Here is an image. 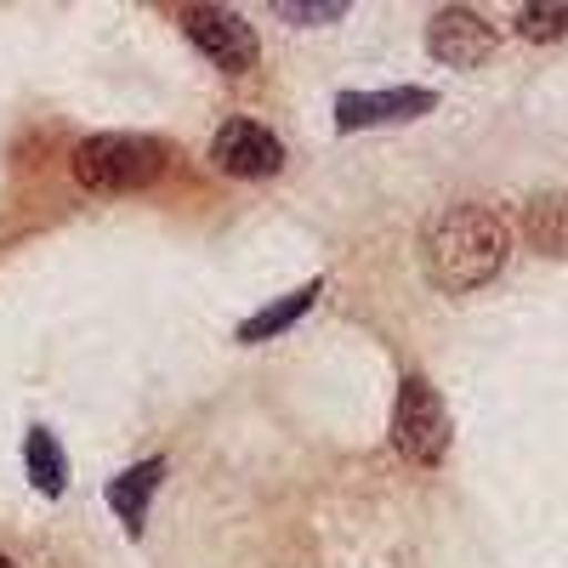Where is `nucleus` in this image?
I'll list each match as a JSON object with an SVG mask.
<instances>
[{
	"instance_id": "obj_14",
	"label": "nucleus",
	"mask_w": 568,
	"mask_h": 568,
	"mask_svg": "<svg viewBox=\"0 0 568 568\" xmlns=\"http://www.w3.org/2000/svg\"><path fill=\"white\" fill-rule=\"evenodd\" d=\"M0 568H18V562H12V557H7V551H0Z\"/></svg>"
},
{
	"instance_id": "obj_10",
	"label": "nucleus",
	"mask_w": 568,
	"mask_h": 568,
	"mask_svg": "<svg viewBox=\"0 0 568 568\" xmlns=\"http://www.w3.org/2000/svg\"><path fill=\"white\" fill-rule=\"evenodd\" d=\"M23 466H29V484H34L40 495H63V489H69V455H63V444L45 433V426H29Z\"/></svg>"
},
{
	"instance_id": "obj_9",
	"label": "nucleus",
	"mask_w": 568,
	"mask_h": 568,
	"mask_svg": "<svg viewBox=\"0 0 568 568\" xmlns=\"http://www.w3.org/2000/svg\"><path fill=\"white\" fill-rule=\"evenodd\" d=\"M524 240L546 256H568V194H535L524 205Z\"/></svg>"
},
{
	"instance_id": "obj_2",
	"label": "nucleus",
	"mask_w": 568,
	"mask_h": 568,
	"mask_svg": "<svg viewBox=\"0 0 568 568\" xmlns=\"http://www.w3.org/2000/svg\"><path fill=\"white\" fill-rule=\"evenodd\" d=\"M160 171H165V142H154V136L103 131L74 149V176L91 194H136V187L160 182Z\"/></svg>"
},
{
	"instance_id": "obj_8",
	"label": "nucleus",
	"mask_w": 568,
	"mask_h": 568,
	"mask_svg": "<svg viewBox=\"0 0 568 568\" xmlns=\"http://www.w3.org/2000/svg\"><path fill=\"white\" fill-rule=\"evenodd\" d=\"M160 478H165V455L142 460V466H131V471H120V478L109 484V506H114V517H120L131 535H142V517H149V500H154Z\"/></svg>"
},
{
	"instance_id": "obj_6",
	"label": "nucleus",
	"mask_w": 568,
	"mask_h": 568,
	"mask_svg": "<svg viewBox=\"0 0 568 568\" xmlns=\"http://www.w3.org/2000/svg\"><path fill=\"white\" fill-rule=\"evenodd\" d=\"M211 160L227 176H273L284 165V142L267 125H256V120H227L211 136Z\"/></svg>"
},
{
	"instance_id": "obj_5",
	"label": "nucleus",
	"mask_w": 568,
	"mask_h": 568,
	"mask_svg": "<svg viewBox=\"0 0 568 568\" xmlns=\"http://www.w3.org/2000/svg\"><path fill=\"white\" fill-rule=\"evenodd\" d=\"M495 45H500L495 23H484L478 12H466V7H444V12L433 18V29H426V52H433L438 63H449V69H478V63H489Z\"/></svg>"
},
{
	"instance_id": "obj_12",
	"label": "nucleus",
	"mask_w": 568,
	"mask_h": 568,
	"mask_svg": "<svg viewBox=\"0 0 568 568\" xmlns=\"http://www.w3.org/2000/svg\"><path fill=\"white\" fill-rule=\"evenodd\" d=\"M517 34H524V40L568 34V7H524V12H517Z\"/></svg>"
},
{
	"instance_id": "obj_3",
	"label": "nucleus",
	"mask_w": 568,
	"mask_h": 568,
	"mask_svg": "<svg viewBox=\"0 0 568 568\" xmlns=\"http://www.w3.org/2000/svg\"><path fill=\"white\" fill-rule=\"evenodd\" d=\"M393 449L409 466H438L449 455V409L426 375H404L393 404Z\"/></svg>"
},
{
	"instance_id": "obj_7",
	"label": "nucleus",
	"mask_w": 568,
	"mask_h": 568,
	"mask_svg": "<svg viewBox=\"0 0 568 568\" xmlns=\"http://www.w3.org/2000/svg\"><path fill=\"white\" fill-rule=\"evenodd\" d=\"M438 98L420 85H398V91H342L336 98V125L342 131H364V125H393V120H415Z\"/></svg>"
},
{
	"instance_id": "obj_11",
	"label": "nucleus",
	"mask_w": 568,
	"mask_h": 568,
	"mask_svg": "<svg viewBox=\"0 0 568 568\" xmlns=\"http://www.w3.org/2000/svg\"><path fill=\"white\" fill-rule=\"evenodd\" d=\"M318 291H324V284L313 278V284H302V291H291L284 302H267L262 313H251V318L240 324V342H251V347H256V342H273L278 329H291V324L313 307V296H318Z\"/></svg>"
},
{
	"instance_id": "obj_4",
	"label": "nucleus",
	"mask_w": 568,
	"mask_h": 568,
	"mask_svg": "<svg viewBox=\"0 0 568 568\" xmlns=\"http://www.w3.org/2000/svg\"><path fill=\"white\" fill-rule=\"evenodd\" d=\"M182 34L194 40L216 69H227V74H251L256 58H262L256 29L240 12H227V7H187L182 12Z\"/></svg>"
},
{
	"instance_id": "obj_13",
	"label": "nucleus",
	"mask_w": 568,
	"mask_h": 568,
	"mask_svg": "<svg viewBox=\"0 0 568 568\" xmlns=\"http://www.w3.org/2000/svg\"><path fill=\"white\" fill-rule=\"evenodd\" d=\"M278 18H296V23H336L347 18V0H324V7H296V0H273Z\"/></svg>"
},
{
	"instance_id": "obj_1",
	"label": "nucleus",
	"mask_w": 568,
	"mask_h": 568,
	"mask_svg": "<svg viewBox=\"0 0 568 568\" xmlns=\"http://www.w3.org/2000/svg\"><path fill=\"white\" fill-rule=\"evenodd\" d=\"M420 251H426V273H433L438 291L466 296V291H478V284H489L506 267L511 233L489 205H449L444 216H433Z\"/></svg>"
}]
</instances>
